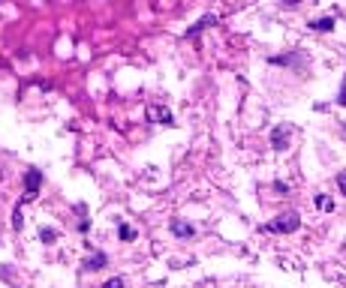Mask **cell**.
Returning a JSON list of instances; mask_svg holds the SVG:
<instances>
[{"label": "cell", "instance_id": "obj_8", "mask_svg": "<svg viewBox=\"0 0 346 288\" xmlns=\"http://www.w3.org/2000/svg\"><path fill=\"white\" fill-rule=\"evenodd\" d=\"M316 207L322 210V213H334V198L331 195H325V192H316Z\"/></svg>", "mask_w": 346, "mask_h": 288}, {"label": "cell", "instance_id": "obj_17", "mask_svg": "<svg viewBox=\"0 0 346 288\" xmlns=\"http://www.w3.org/2000/svg\"><path fill=\"white\" fill-rule=\"evenodd\" d=\"M340 105H346V84H343V93H340V99H337Z\"/></svg>", "mask_w": 346, "mask_h": 288}, {"label": "cell", "instance_id": "obj_10", "mask_svg": "<svg viewBox=\"0 0 346 288\" xmlns=\"http://www.w3.org/2000/svg\"><path fill=\"white\" fill-rule=\"evenodd\" d=\"M271 63H274V66H295V63H301V54H286V57H271Z\"/></svg>", "mask_w": 346, "mask_h": 288}, {"label": "cell", "instance_id": "obj_9", "mask_svg": "<svg viewBox=\"0 0 346 288\" xmlns=\"http://www.w3.org/2000/svg\"><path fill=\"white\" fill-rule=\"evenodd\" d=\"M84 267H88V270H102V267H106V255H102V252H94V255L84 258Z\"/></svg>", "mask_w": 346, "mask_h": 288}, {"label": "cell", "instance_id": "obj_12", "mask_svg": "<svg viewBox=\"0 0 346 288\" xmlns=\"http://www.w3.org/2000/svg\"><path fill=\"white\" fill-rule=\"evenodd\" d=\"M117 234H120V240H133V237H135V231H133L127 222H120V231H117Z\"/></svg>", "mask_w": 346, "mask_h": 288}, {"label": "cell", "instance_id": "obj_6", "mask_svg": "<svg viewBox=\"0 0 346 288\" xmlns=\"http://www.w3.org/2000/svg\"><path fill=\"white\" fill-rule=\"evenodd\" d=\"M172 234L187 240V237H193V234H196V228L190 225V222H184V219H178V216H175V219H172Z\"/></svg>", "mask_w": 346, "mask_h": 288}, {"label": "cell", "instance_id": "obj_2", "mask_svg": "<svg viewBox=\"0 0 346 288\" xmlns=\"http://www.w3.org/2000/svg\"><path fill=\"white\" fill-rule=\"evenodd\" d=\"M39 186H42V171L27 168V174H24V201H33V198L39 195Z\"/></svg>", "mask_w": 346, "mask_h": 288}, {"label": "cell", "instance_id": "obj_7", "mask_svg": "<svg viewBox=\"0 0 346 288\" xmlns=\"http://www.w3.org/2000/svg\"><path fill=\"white\" fill-rule=\"evenodd\" d=\"M334 15H325V18H316V21H310V30H316V33H328V30H334Z\"/></svg>", "mask_w": 346, "mask_h": 288}, {"label": "cell", "instance_id": "obj_13", "mask_svg": "<svg viewBox=\"0 0 346 288\" xmlns=\"http://www.w3.org/2000/svg\"><path fill=\"white\" fill-rule=\"evenodd\" d=\"M102 288H127V282L120 279V276H112V279H106V285Z\"/></svg>", "mask_w": 346, "mask_h": 288}, {"label": "cell", "instance_id": "obj_15", "mask_svg": "<svg viewBox=\"0 0 346 288\" xmlns=\"http://www.w3.org/2000/svg\"><path fill=\"white\" fill-rule=\"evenodd\" d=\"M337 189L346 195V171H340V174H337Z\"/></svg>", "mask_w": 346, "mask_h": 288}, {"label": "cell", "instance_id": "obj_14", "mask_svg": "<svg viewBox=\"0 0 346 288\" xmlns=\"http://www.w3.org/2000/svg\"><path fill=\"white\" fill-rule=\"evenodd\" d=\"M12 225H15V228H21V225H24V216H21V207H15V216H12Z\"/></svg>", "mask_w": 346, "mask_h": 288}, {"label": "cell", "instance_id": "obj_1", "mask_svg": "<svg viewBox=\"0 0 346 288\" xmlns=\"http://www.w3.org/2000/svg\"><path fill=\"white\" fill-rule=\"evenodd\" d=\"M298 228H301V216L295 210L280 213L274 222H268V231H277V234H292V231H298Z\"/></svg>", "mask_w": 346, "mask_h": 288}, {"label": "cell", "instance_id": "obj_5", "mask_svg": "<svg viewBox=\"0 0 346 288\" xmlns=\"http://www.w3.org/2000/svg\"><path fill=\"white\" fill-rule=\"evenodd\" d=\"M214 24H217V15H202L199 21H196L193 27L187 30V39H193V36H199L202 30H208V27H214Z\"/></svg>", "mask_w": 346, "mask_h": 288}, {"label": "cell", "instance_id": "obj_16", "mask_svg": "<svg viewBox=\"0 0 346 288\" xmlns=\"http://www.w3.org/2000/svg\"><path fill=\"white\" fill-rule=\"evenodd\" d=\"M301 0H283V6H298Z\"/></svg>", "mask_w": 346, "mask_h": 288}, {"label": "cell", "instance_id": "obj_11", "mask_svg": "<svg viewBox=\"0 0 346 288\" xmlns=\"http://www.w3.org/2000/svg\"><path fill=\"white\" fill-rule=\"evenodd\" d=\"M39 240H42V243H55V240H58V231H55V228H48V225L39 228Z\"/></svg>", "mask_w": 346, "mask_h": 288}, {"label": "cell", "instance_id": "obj_3", "mask_svg": "<svg viewBox=\"0 0 346 288\" xmlns=\"http://www.w3.org/2000/svg\"><path fill=\"white\" fill-rule=\"evenodd\" d=\"M145 117H148L151 123H166V126L175 123V120H172V111H169V108H163V105H148Z\"/></svg>", "mask_w": 346, "mask_h": 288}, {"label": "cell", "instance_id": "obj_4", "mask_svg": "<svg viewBox=\"0 0 346 288\" xmlns=\"http://www.w3.org/2000/svg\"><path fill=\"white\" fill-rule=\"evenodd\" d=\"M271 147H274V150H286V147H289V126H274V132H271Z\"/></svg>", "mask_w": 346, "mask_h": 288}]
</instances>
